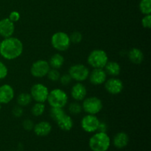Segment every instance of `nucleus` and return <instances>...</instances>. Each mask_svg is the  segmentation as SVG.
I'll return each mask as SVG.
<instances>
[{
    "label": "nucleus",
    "mask_w": 151,
    "mask_h": 151,
    "mask_svg": "<svg viewBox=\"0 0 151 151\" xmlns=\"http://www.w3.org/2000/svg\"><path fill=\"white\" fill-rule=\"evenodd\" d=\"M15 32V23L8 18L0 20V35L4 38L13 36Z\"/></svg>",
    "instance_id": "obj_15"
},
{
    "label": "nucleus",
    "mask_w": 151,
    "mask_h": 151,
    "mask_svg": "<svg viewBox=\"0 0 151 151\" xmlns=\"http://www.w3.org/2000/svg\"><path fill=\"white\" fill-rule=\"evenodd\" d=\"M68 111L72 115L80 114L83 111L82 105L78 101L72 102V103H69V106H68Z\"/></svg>",
    "instance_id": "obj_25"
},
{
    "label": "nucleus",
    "mask_w": 151,
    "mask_h": 151,
    "mask_svg": "<svg viewBox=\"0 0 151 151\" xmlns=\"http://www.w3.org/2000/svg\"><path fill=\"white\" fill-rule=\"evenodd\" d=\"M104 86L108 93L112 95H117L123 91L124 84L117 77H111L109 79H106Z\"/></svg>",
    "instance_id": "obj_11"
},
{
    "label": "nucleus",
    "mask_w": 151,
    "mask_h": 151,
    "mask_svg": "<svg viewBox=\"0 0 151 151\" xmlns=\"http://www.w3.org/2000/svg\"><path fill=\"white\" fill-rule=\"evenodd\" d=\"M32 101V97H31L29 93L23 92L21 93L18 95L17 98H16V103L17 105L22 107H26V106H29Z\"/></svg>",
    "instance_id": "obj_22"
},
{
    "label": "nucleus",
    "mask_w": 151,
    "mask_h": 151,
    "mask_svg": "<svg viewBox=\"0 0 151 151\" xmlns=\"http://www.w3.org/2000/svg\"><path fill=\"white\" fill-rule=\"evenodd\" d=\"M128 58L130 61L136 65H139L144 60V53L140 49L134 48L131 49L128 52Z\"/></svg>",
    "instance_id": "obj_18"
},
{
    "label": "nucleus",
    "mask_w": 151,
    "mask_h": 151,
    "mask_svg": "<svg viewBox=\"0 0 151 151\" xmlns=\"http://www.w3.org/2000/svg\"><path fill=\"white\" fill-rule=\"evenodd\" d=\"M107 76L104 69H93L89 72L88 78L91 84L94 86H100L104 84L107 79Z\"/></svg>",
    "instance_id": "obj_13"
},
{
    "label": "nucleus",
    "mask_w": 151,
    "mask_h": 151,
    "mask_svg": "<svg viewBox=\"0 0 151 151\" xmlns=\"http://www.w3.org/2000/svg\"><path fill=\"white\" fill-rule=\"evenodd\" d=\"M58 127L63 131H69L73 128L74 121L70 115L65 114L60 119L56 122Z\"/></svg>",
    "instance_id": "obj_19"
},
{
    "label": "nucleus",
    "mask_w": 151,
    "mask_h": 151,
    "mask_svg": "<svg viewBox=\"0 0 151 151\" xmlns=\"http://www.w3.org/2000/svg\"><path fill=\"white\" fill-rule=\"evenodd\" d=\"M15 97L14 88L10 84H3L0 86V103L8 104L13 101Z\"/></svg>",
    "instance_id": "obj_12"
},
{
    "label": "nucleus",
    "mask_w": 151,
    "mask_h": 151,
    "mask_svg": "<svg viewBox=\"0 0 151 151\" xmlns=\"http://www.w3.org/2000/svg\"><path fill=\"white\" fill-rule=\"evenodd\" d=\"M47 102L50 107L64 108L69 102V96L64 90L61 88H54L50 91Z\"/></svg>",
    "instance_id": "obj_3"
},
{
    "label": "nucleus",
    "mask_w": 151,
    "mask_h": 151,
    "mask_svg": "<svg viewBox=\"0 0 151 151\" xmlns=\"http://www.w3.org/2000/svg\"><path fill=\"white\" fill-rule=\"evenodd\" d=\"M69 38H70V41L72 44H79V43H81L82 41L83 35L81 34V32L75 31V32H72L69 35Z\"/></svg>",
    "instance_id": "obj_28"
},
{
    "label": "nucleus",
    "mask_w": 151,
    "mask_h": 151,
    "mask_svg": "<svg viewBox=\"0 0 151 151\" xmlns=\"http://www.w3.org/2000/svg\"><path fill=\"white\" fill-rule=\"evenodd\" d=\"M72 79L71 78L70 75L69 74H64L63 75H60V79H59V81H60V84L63 86H68L69 84L71 83Z\"/></svg>",
    "instance_id": "obj_32"
},
{
    "label": "nucleus",
    "mask_w": 151,
    "mask_h": 151,
    "mask_svg": "<svg viewBox=\"0 0 151 151\" xmlns=\"http://www.w3.org/2000/svg\"><path fill=\"white\" fill-rule=\"evenodd\" d=\"M109 61V56L105 50L96 49L88 54L87 63L93 69H103Z\"/></svg>",
    "instance_id": "obj_4"
},
{
    "label": "nucleus",
    "mask_w": 151,
    "mask_h": 151,
    "mask_svg": "<svg viewBox=\"0 0 151 151\" xmlns=\"http://www.w3.org/2000/svg\"><path fill=\"white\" fill-rule=\"evenodd\" d=\"M8 19L12 21L13 23H16L20 19V13L17 11H12L9 15Z\"/></svg>",
    "instance_id": "obj_34"
},
{
    "label": "nucleus",
    "mask_w": 151,
    "mask_h": 151,
    "mask_svg": "<svg viewBox=\"0 0 151 151\" xmlns=\"http://www.w3.org/2000/svg\"><path fill=\"white\" fill-rule=\"evenodd\" d=\"M33 132L36 136L40 137H44L48 136L52 130L51 123L48 121H41L35 124L33 127Z\"/></svg>",
    "instance_id": "obj_17"
},
{
    "label": "nucleus",
    "mask_w": 151,
    "mask_h": 151,
    "mask_svg": "<svg viewBox=\"0 0 151 151\" xmlns=\"http://www.w3.org/2000/svg\"><path fill=\"white\" fill-rule=\"evenodd\" d=\"M100 122V119L97 117V115L86 114L81 119V128L88 134H94L97 131Z\"/></svg>",
    "instance_id": "obj_10"
},
{
    "label": "nucleus",
    "mask_w": 151,
    "mask_h": 151,
    "mask_svg": "<svg viewBox=\"0 0 151 151\" xmlns=\"http://www.w3.org/2000/svg\"><path fill=\"white\" fill-rule=\"evenodd\" d=\"M108 131V125L106 122H101L100 121V124H99L98 129H97V131H100V132H106L107 133Z\"/></svg>",
    "instance_id": "obj_35"
},
{
    "label": "nucleus",
    "mask_w": 151,
    "mask_h": 151,
    "mask_svg": "<svg viewBox=\"0 0 151 151\" xmlns=\"http://www.w3.org/2000/svg\"><path fill=\"white\" fill-rule=\"evenodd\" d=\"M111 145V139L106 132L96 131L88 140V147L91 151H108Z\"/></svg>",
    "instance_id": "obj_2"
},
{
    "label": "nucleus",
    "mask_w": 151,
    "mask_h": 151,
    "mask_svg": "<svg viewBox=\"0 0 151 151\" xmlns=\"http://www.w3.org/2000/svg\"><path fill=\"white\" fill-rule=\"evenodd\" d=\"M34 125H35V124H34L33 121L30 119H25L22 122V127L25 131H32Z\"/></svg>",
    "instance_id": "obj_29"
},
{
    "label": "nucleus",
    "mask_w": 151,
    "mask_h": 151,
    "mask_svg": "<svg viewBox=\"0 0 151 151\" xmlns=\"http://www.w3.org/2000/svg\"><path fill=\"white\" fill-rule=\"evenodd\" d=\"M81 105L83 111L87 114L97 115L103 110V101L95 96L86 97Z\"/></svg>",
    "instance_id": "obj_6"
},
{
    "label": "nucleus",
    "mask_w": 151,
    "mask_h": 151,
    "mask_svg": "<svg viewBox=\"0 0 151 151\" xmlns=\"http://www.w3.org/2000/svg\"><path fill=\"white\" fill-rule=\"evenodd\" d=\"M60 75H60L58 69H52V68H51V69L49 70L48 73H47V77L50 81H52V82H56V81H59Z\"/></svg>",
    "instance_id": "obj_27"
},
{
    "label": "nucleus",
    "mask_w": 151,
    "mask_h": 151,
    "mask_svg": "<svg viewBox=\"0 0 151 151\" xmlns=\"http://www.w3.org/2000/svg\"><path fill=\"white\" fill-rule=\"evenodd\" d=\"M24 44L16 37L5 38L0 42V55L7 60L17 59L22 55Z\"/></svg>",
    "instance_id": "obj_1"
},
{
    "label": "nucleus",
    "mask_w": 151,
    "mask_h": 151,
    "mask_svg": "<svg viewBox=\"0 0 151 151\" xmlns=\"http://www.w3.org/2000/svg\"><path fill=\"white\" fill-rule=\"evenodd\" d=\"M51 45L53 48L58 52H65L70 47L71 41L69 35L63 31L56 32L52 35Z\"/></svg>",
    "instance_id": "obj_5"
},
{
    "label": "nucleus",
    "mask_w": 151,
    "mask_h": 151,
    "mask_svg": "<svg viewBox=\"0 0 151 151\" xmlns=\"http://www.w3.org/2000/svg\"><path fill=\"white\" fill-rule=\"evenodd\" d=\"M45 109L46 106L44 103H38V102H35V104L31 108L30 112L32 116H35V117H38V116H41V115L44 114V111H45Z\"/></svg>",
    "instance_id": "obj_23"
},
{
    "label": "nucleus",
    "mask_w": 151,
    "mask_h": 151,
    "mask_svg": "<svg viewBox=\"0 0 151 151\" xmlns=\"http://www.w3.org/2000/svg\"><path fill=\"white\" fill-rule=\"evenodd\" d=\"M129 141L130 138L128 134L124 131H120L114 136L111 143L113 144L114 147H116V149L121 150L128 146V145L129 144Z\"/></svg>",
    "instance_id": "obj_16"
},
{
    "label": "nucleus",
    "mask_w": 151,
    "mask_h": 151,
    "mask_svg": "<svg viewBox=\"0 0 151 151\" xmlns=\"http://www.w3.org/2000/svg\"><path fill=\"white\" fill-rule=\"evenodd\" d=\"M64 61V57H63L60 53L57 52L53 54L50 57L48 62L50 67L52 68V69H59L63 66Z\"/></svg>",
    "instance_id": "obj_21"
},
{
    "label": "nucleus",
    "mask_w": 151,
    "mask_h": 151,
    "mask_svg": "<svg viewBox=\"0 0 151 151\" xmlns=\"http://www.w3.org/2000/svg\"><path fill=\"white\" fill-rule=\"evenodd\" d=\"M142 25L144 28L150 29L151 27V15H144L143 18L142 19Z\"/></svg>",
    "instance_id": "obj_30"
},
{
    "label": "nucleus",
    "mask_w": 151,
    "mask_h": 151,
    "mask_svg": "<svg viewBox=\"0 0 151 151\" xmlns=\"http://www.w3.org/2000/svg\"><path fill=\"white\" fill-rule=\"evenodd\" d=\"M107 75L111 77H117L121 73V66L118 62L116 61H108L105 67L103 68Z\"/></svg>",
    "instance_id": "obj_20"
},
{
    "label": "nucleus",
    "mask_w": 151,
    "mask_h": 151,
    "mask_svg": "<svg viewBox=\"0 0 151 151\" xmlns=\"http://www.w3.org/2000/svg\"><path fill=\"white\" fill-rule=\"evenodd\" d=\"M51 69L47 60L40 59L35 60L30 66V74L35 78H43L47 76L49 70Z\"/></svg>",
    "instance_id": "obj_9"
},
{
    "label": "nucleus",
    "mask_w": 151,
    "mask_h": 151,
    "mask_svg": "<svg viewBox=\"0 0 151 151\" xmlns=\"http://www.w3.org/2000/svg\"><path fill=\"white\" fill-rule=\"evenodd\" d=\"M12 114H13V116L16 118H19L24 114V109L23 107L19 106H15L12 110Z\"/></svg>",
    "instance_id": "obj_33"
},
{
    "label": "nucleus",
    "mask_w": 151,
    "mask_h": 151,
    "mask_svg": "<svg viewBox=\"0 0 151 151\" xmlns=\"http://www.w3.org/2000/svg\"><path fill=\"white\" fill-rule=\"evenodd\" d=\"M65 114H66V112L63 110V108L51 107V109H50V118L55 122L58 119H60Z\"/></svg>",
    "instance_id": "obj_24"
},
{
    "label": "nucleus",
    "mask_w": 151,
    "mask_h": 151,
    "mask_svg": "<svg viewBox=\"0 0 151 151\" xmlns=\"http://www.w3.org/2000/svg\"><path fill=\"white\" fill-rule=\"evenodd\" d=\"M49 90L48 87L43 83H35L30 88V94L32 100L38 103H45L48 97Z\"/></svg>",
    "instance_id": "obj_8"
},
{
    "label": "nucleus",
    "mask_w": 151,
    "mask_h": 151,
    "mask_svg": "<svg viewBox=\"0 0 151 151\" xmlns=\"http://www.w3.org/2000/svg\"><path fill=\"white\" fill-rule=\"evenodd\" d=\"M8 75V69L7 66L0 60V80H4Z\"/></svg>",
    "instance_id": "obj_31"
},
{
    "label": "nucleus",
    "mask_w": 151,
    "mask_h": 151,
    "mask_svg": "<svg viewBox=\"0 0 151 151\" xmlns=\"http://www.w3.org/2000/svg\"><path fill=\"white\" fill-rule=\"evenodd\" d=\"M139 10L143 15L151 13V0H141L139 4Z\"/></svg>",
    "instance_id": "obj_26"
},
{
    "label": "nucleus",
    "mask_w": 151,
    "mask_h": 151,
    "mask_svg": "<svg viewBox=\"0 0 151 151\" xmlns=\"http://www.w3.org/2000/svg\"><path fill=\"white\" fill-rule=\"evenodd\" d=\"M71 97L78 102H81L86 97L87 88L84 84L81 82H77L72 86L70 91Z\"/></svg>",
    "instance_id": "obj_14"
},
{
    "label": "nucleus",
    "mask_w": 151,
    "mask_h": 151,
    "mask_svg": "<svg viewBox=\"0 0 151 151\" xmlns=\"http://www.w3.org/2000/svg\"><path fill=\"white\" fill-rule=\"evenodd\" d=\"M90 70L86 65L81 63L74 64L69 67L68 74L70 75L72 81L76 82H83L86 81L89 75Z\"/></svg>",
    "instance_id": "obj_7"
},
{
    "label": "nucleus",
    "mask_w": 151,
    "mask_h": 151,
    "mask_svg": "<svg viewBox=\"0 0 151 151\" xmlns=\"http://www.w3.org/2000/svg\"><path fill=\"white\" fill-rule=\"evenodd\" d=\"M1 104L0 103V111H1Z\"/></svg>",
    "instance_id": "obj_36"
}]
</instances>
